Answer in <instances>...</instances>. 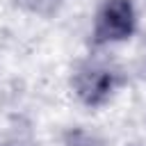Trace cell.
<instances>
[{
	"mask_svg": "<svg viewBox=\"0 0 146 146\" xmlns=\"http://www.w3.org/2000/svg\"><path fill=\"white\" fill-rule=\"evenodd\" d=\"M57 146H107V141L103 135L87 125H68L59 135Z\"/></svg>",
	"mask_w": 146,
	"mask_h": 146,
	"instance_id": "4",
	"label": "cell"
},
{
	"mask_svg": "<svg viewBox=\"0 0 146 146\" xmlns=\"http://www.w3.org/2000/svg\"><path fill=\"white\" fill-rule=\"evenodd\" d=\"M130 75L121 62L105 50H89L78 57L68 71V94L87 112H103L125 91Z\"/></svg>",
	"mask_w": 146,
	"mask_h": 146,
	"instance_id": "1",
	"label": "cell"
},
{
	"mask_svg": "<svg viewBox=\"0 0 146 146\" xmlns=\"http://www.w3.org/2000/svg\"><path fill=\"white\" fill-rule=\"evenodd\" d=\"M11 5H14L16 11H21L27 18L52 21V18H57L64 11L68 0H11Z\"/></svg>",
	"mask_w": 146,
	"mask_h": 146,
	"instance_id": "3",
	"label": "cell"
},
{
	"mask_svg": "<svg viewBox=\"0 0 146 146\" xmlns=\"http://www.w3.org/2000/svg\"><path fill=\"white\" fill-rule=\"evenodd\" d=\"M141 27L135 0H100L91 14L87 43L89 50H112L130 43Z\"/></svg>",
	"mask_w": 146,
	"mask_h": 146,
	"instance_id": "2",
	"label": "cell"
},
{
	"mask_svg": "<svg viewBox=\"0 0 146 146\" xmlns=\"http://www.w3.org/2000/svg\"><path fill=\"white\" fill-rule=\"evenodd\" d=\"M0 146H11V144H0Z\"/></svg>",
	"mask_w": 146,
	"mask_h": 146,
	"instance_id": "5",
	"label": "cell"
}]
</instances>
